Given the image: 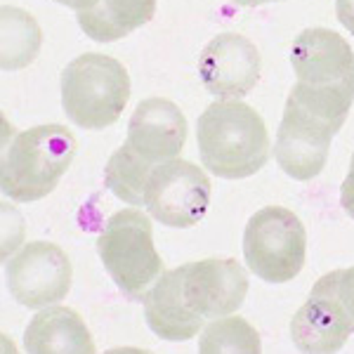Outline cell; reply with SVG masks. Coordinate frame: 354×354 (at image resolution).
Segmentation results:
<instances>
[{"label": "cell", "instance_id": "44dd1931", "mask_svg": "<svg viewBox=\"0 0 354 354\" xmlns=\"http://www.w3.org/2000/svg\"><path fill=\"white\" fill-rule=\"evenodd\" d=\"M340 203H342V208H345V213L354 220V153L350 161V173H347L345 182H342V187H340Z\"/></svg>", "mask_w": 354, "mask_h": 354}, {"label": "cell", "instance_id": "2e32d148", "mask_svg": "<svg viewBox=\"0 0 354 354\" xmlns=\"http://www.w3.org/2000/svg\"><path fill=\"white\" fill-rule=\"evenodd\" d=\"M153 15L156 0H100L93 8L78 12V24L93 41L113 43L149 24Z\"/></svg>", "mask_w": 354, "mask_h": 354}, {"label": "cell", "instance_id": "5b68a950", "mask_svg": "<svg viewBox=\"0 0 354 354\" xmlns=\"http://www.w3.org/2000/svg\"><path fill=\"white\" fill-rule=\"evenodd\" d=\"M97 253L118 290L135 300H145L165 272L153 245L151 220L137 208H125L106 220L97 239Z\"/></svg>", "mask_w": 354, "mask_h": 354}, {"label": "cell", "instance_id": "7402d4cb", "mask_svg": "<svg viewBox=\"0 0 354 354\" xmlns=\"http://www.w3.org/2000/svg\"><path fill=\"white\" fill-rule=\"evenodd\" d=\"M335 15L340 24L354 36V0H335Z\"/></svg>", "mask_w": 354, "mask_h": 354}, {"label": "cell", "instance_id": "30bf717a", "mask_svg": "<svg viewBox=\"0 0 354 354\" xmlns=\"http://www.w3.org/2000/svg\"><path fill=\"white\" fill-rule=\"evenodd\" d=\"M354 333V319L340 305L330 272L314 283L310 298L290 319V338L300 352L328 354L342 350Z\"/></svg>", "mask_w": 354, "mask_h": 354}, {"label": "cell", "instance_id": "603a6c76", "mask_svg": "<svg viewBox=\"0 0 354 354\" xmlns=\"http://www.w3.org/2000/svg\"><path fill=\"white\" fill-rule=\"evenodd\" d=\"M57 3H62V5H66V8H73V10H88V8H93V5H97L100 0H57Z\"/></svg>", "mask_w": 354, "mask_h": 354}, {"label": "cell", "instance_id": "52a82bcc", "mask_svg": "<svg viewBox=\"0 0 354 354\" xmlns=\"http://www.w3.org/2000/svg\"><path fill=\"white\" fill-rule=\"evenodd\" d=\"M210 180L203 168L182 158L153 165L145 187V205L153 220L187 230L203 220L210 203Z\"/></svg>", "mask_w": 354, "mask_h": 354}, {"label": "cell", "instance_id": "d6986e66", "mask_svg": "<svg viewBox=\"0 0 354 354\" xmlns=\"http://www.w3.org/2000/svg\"><path fill=\"white\" fill-rule=\"evenodd\" d=\"M260 333L241 317H220L203 328L198 340L201 354H258Z\"/></svg>", "mask_w": 354, "mask_h": 354}, {"label": "cell", "instance_id": "ac0fdd59", "mask_svg": "<svg viewBox=\"0 0 354 354\" xmlns=\"http://www.w3.org/2000/svg\"><path fill=\"white\" fill-rule=\"evenodd\" d=\"M41 50V26L19 8H3V68H24Z\"/></svg>", "mask_w": 354, "mask_h": 354}, {"label": "cell", "instance_id": "3957f363", "mask_svg": "<svg viewBox=\"0 0 354 354\" xmlns=\"http://www.w3.org/2000/svg\"><path fill=\"white\" fill-rule=\"evenodd\" d=\"M76 156V137L66 125L45 123L21 130L3 151L0 187L12 201L31 203L57 189Z\"/></svg>", "mask_w": 354, "mask_h": 354}, {"label": "cell", "instance_id": "5bb4252c", "mask_svg": "<svg viewBox=\"0 0 354 354\" xmlns=\"http://www.w3.org/2000/svg\"><path fill=\"white\" fill-rule=\"evenodd\" d=\"M142 302L147 326L168 342H185L203 328V317L194 312L185 298L182 267L163 272Z\"/></svg>", "mask_w": 354, "mask_h": 354}, {"label": "cell", "instance_id": "8fae6325", "mask_svg": "<svg viewBox=\"0 0 354 354\" xmlns=\"http://www.w3.org/2000/svg\"><path fill=\"white\" fill-rule=\"evenodd\" d=\"M182 288L194 312L203 319H220L243 305L248 274L234 258H205L182 265Z\"/></svg>", "mask_w": 354, "mask_h": 354}, {"label": "cell", "instance_id": "ba28073f", "mask_svg": "<svg viewBox=\"0 0 354 354\" xmlns=\"http://www.w3.org/2000/svg\"><path fill=\"white\" fill-rule=\"evenodd\" d=\"M71 260L57 243L31 241L15 258L5 262L8 290L28 310L55 305L66 298L71 288Z\"/></svg>", "mask_w": 354, "mask_h": 354}, {"label": "cell", "instance_id": "7c38bea8", "mask_svg": "<svg viewBox=\"0 0 354 354\" xmlns=\"http://www.w3.org/2000/svg\"><path fill=\"white\" fill-rule=\"evenodd\" d=\"M260 53L241 33H220L203 48L198 76L210 95L239 100L260 81Z\"/></svg>", "mask_w": 354, "mask_h": 354}, {"label": "cell", "instance_id": "6da1fadb", "mask_svg": "<svg viewBox=\"0 0 354 354\" xmlns=\"http://www.w3.org/2000/svg\"><path fill=\"white\" fill-rule=\"evenodd\" d=\"M290 64L298 76V83L290 88V100L340 130L354 104L350 43L330 28H305L290 48Z\"/></svg>", "mask_w": 354, "mask_h": 354}, {"label": "cell", "instance_id": "cb8c5ba5", "mask_svg": "<svg viewBox=\"0 0 354 354\" xmlns=\"http://www.w3.org/2000/svg\"><path fill=\"white\" fill-rule=\"evenodd\" d=\"M234 5H241V8H258L265 3H281V0H232Z\"/></svg>", "mask_w": 354, "mask_h": 354}, {"label": "cell", "instance_id": "9a60e30c", "mask_svg": "<svg viewBox=\"0 0 354 354\" xmlns=\"http://www.w3.org/2000/svg\"><path fill=\"white\" fill-rule=\"evenodd\" d=\"M28 354H95V340L83 317L71 307L53 305L31 319L24 333Z\"/></svg>", "mask_w": 354, "mask_h": 354}, {"label": "cell", "instance_id": "7a4b0ae2", "mask_svg": "<svg viewBox=\"0 0 354 354\" xmlns=\"http://www.w3.org/2000/svg\"><path fill=\"white\" fill-rule=\"evenodd\" d=\"M196 140L203 168L222 180L255 175L270 158L267 125L243 102H213L198 116Z\"/></svg>", "mask_w": 354, "mask_h": 354}, {"label": "cell", "instance_id": "8992f818", "mask_svg": "<svg viewBox=\"0 0 354 354\" xmlns=\"http://www.w3.org/2000/svg\"><path fill=\"white\" fill-rule=\"evenodd\" d=\"M307 234L295 213L279 205L260 208L243 232L248 270L265 283H288L305 265Z\"/></svg>", "mask_w": 354, "mask_h": 354}, {"label": "cell", "instance_id": "ffe728a7", "mask_svg": "<svg viewBox=\"0 0 354 354\" xmlns=\"http://www.w3.org/2000/svg\"><path fill=\"white\" fill-rule=\"evenodd\" d=\"M330 279H333V288H335V295H338L340 305L345 307L347 314L354 319V267L330 272Z\"/></svg>", "mask_w": 354, "mask_h": 354}, {"label": "cell", "instance_id": "9c48e42d", "mask_svg": "<svg viewBox=\"0 0 354 354\" xmlns=\"http://www.w3.org/2000/svg\"><path fill=\"white\" fill-rule=\"evenodd\" d=\"M335 133L338 128L333 123L307 111L288 97L274 145L279 168L300 182L317 177L328 161V149Z\"/></svg>", "mask_w": 354, "mask_h": 354}, {"label": "cell", "instance_id": "4fadbf2b", "mask_svg": "<svg viewBox=\"0 0 354 354\" xmlns=\"http://www.w3.org/2000/svg\"><path fill=\"white\" fill-rule=\"evenodd\" d=\"M187 142V121L180 106L163 97L137 104L128 123V145L149 163L177 158Z\"/></svg>", "mask_w": 354, "mask_h": 354}, {"label": "cell", "instance_id": "277c9868", "mask_svg": "<svg viewBox=\"0 0 354 354\" xmlns=\"http://www.w3.org/2000/svg\"><path fill=\"white\" fill-rule=\"evenodd\" d=\"M62 106L83 130H104L121 118L130 100V76L109 55L88 53L62 71Z\"/></svg>", "mask_w": 354, "mask_h": 354}, {"label": "cell", "instance_id": "e0dca14e", "mask_svg": "<svg viewBox=\"0 0 354 354\" xmlns=\"http://www.w3.org/2000/svg\"><path fill=\"white\" fill-rule=\"evenodd\" d=\"M149 173H151V163L147 158H142L125 142V145H121L111 153L109 161H106L104 185L123 203L140 208V205H145V187Z\"/></svg>", "mask_w": 354, "mask_h": 354}]
</instances>
